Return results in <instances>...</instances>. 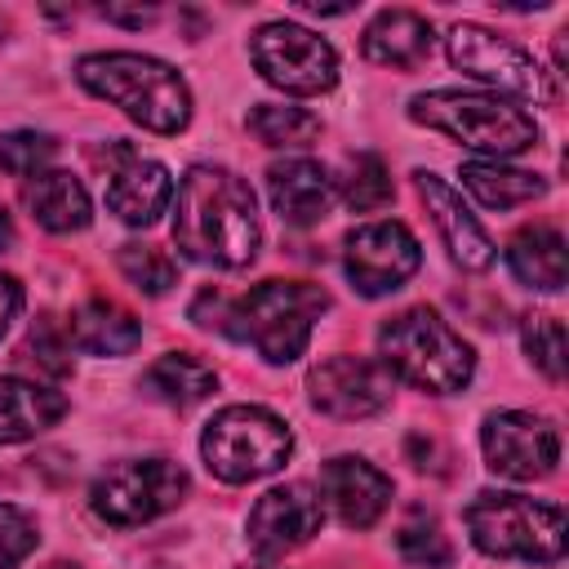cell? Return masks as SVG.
<instances>
[{
    "instance_id": "obj_1",
    "label": "cell",
    "mask_w": 569,
    "mask_h": 569,
    "mask_svg": "<svg viewBox=\"0 0 569 569\" xmlns=\"http://www.w3.org/2000/svg\"><path fill=\"white\" fill-rule=\"evenodd\" d=\"M262 227H258V200L253 187L222 169V164H196L178 182V209H173V244L182 258L204 267H249L258 253Z\"/></svg>"
},
{
    "instance_id": "obj_2",
    "label": "cell",
    "mask_w": 569,
    "mask_h": 569,
    "mask_svg": "<svg viewBox=\"0 0 569 569\" xmlns=\"http://www.w3.org/2000/svg\"><path fill=\"white\" fill-rule=\"evenodd\" d=\"M76 80L93 93L116 102L129 120H138L151 133H182L191 120V89L187 80L147 53H84L76 62Z\"/></svg>"
},
{
    "instance_id": "obj_3",
    "label": "cell",
    "mask_w": 569,
    "mask_h": 569,
    "mask_svg": "<svg viewBox=\"0 0 569 569\" xmlns=\"http://www.w3.org/2000/svg\"><path fill=\"white\" fill-rule=\"evenodd\" d=\"M378 351L391 378L431 396H453L476 373V351L431 307H409L391 316L378 329Z\"/></svg>"
},
{
    "instance_id": "obj_4",
    "label": "cell",
    "mask_w": 569,
    "mask_h": 569,
    "mask_svg": "<svg viewBox=\"0 0 569 569\" xmlns=\"http://www.w3.org/2000/svg\"><path fill=\"white\" fill-rule=\"evenodd\" d=\"M329 311V293L307 280H262L244 298H231L227 338L249 342L267 365H289L307 351L316 320Z\"/></svg>"
},
{
    "instance_id": "obj_5",
    "label": "cell",
    "mask_w": 569,
    "mask_h": 569,
    "mask_svg": "<svg viewBox=\"0 0 569 569\" xmlns=\"http://www.w3.org/2000/svg\"><path fill=\"white\" fill-rule=\"evenodd\" d=\"M467 533L485 556L556 565L565 556V507L525 493H476L467 507Z\"/></svg>"
},
{
    "instance_id": "obj_6",
    "label": "cell",
    "mask_w": 569,
    "mask_h": 569,
    "mask_svg": "<svg viewBox=\"0 0 569 569\" xmlns=\"http://www.w3.org/2000/svg\"><path fill=\"white\" fill-rule=\"evenodd\" d=\"M409 120L449 133L453 142L485 151L493 160L502 156H520L538 142V124L533 116H525L520 107L489 98V93H462V89H431L418 93L409 102Z\"/></svg>"
},
{
    "instance_id": "obj_7",
    "label": "cell",
    "mask_w": 569,
    "mask_h": 569,
    "mask_svg": "<svg viewBox=\"0 0 569 569\" xmlns=\"http://www.w3.org/2000/svg\"><path fill=\"white\" fill-rule=\"evenodd\" d=\"M204 467L227 485H249L258 476H271L293 453V431L284 418H276L262 405H227L209 418L200 436Z\"/></svg>"
},
{
    "instance_id": "obj_8",
    "label": "cell",
    "mask_w": 569,
    "mask_h": 569,
    "mask_svg": "<svg viewBox=\"0 0 569 569\" xmlns=\"http://www.w3.org/2000/svg\"><path fill=\"white\" fill-rule=\"evenodd\" d=\"M187 489H191V480L178 462H169V458H129V462L107 467L93 480L89 502L107 525L129 529V525H147V520L173 511L187 498Z\"/></svg>"
},
{
    "instance_id": "obj_9",
    "label": "cell",
    "mask_w": 569,
    "mask_h": 569,
    "mask_svg": "<svg viewBox=\"0 0 569 569\" xmlns=\"http://www.w3.org/2000/svg\"><path fill=\"white\" fill-rule=\"evenodd\" d=\"M445 49H449V62L480 84H493V89L516 93L525 102H556L560 98V89L551 84V71H542L533 53H525L507 36H493L480 22H458L449 31Z\"/></svg>"
},
{
    "instance_id": "obj_10",
    "label": "cell",
    "mask_w": 569,
    "mask_h": 569,
    "mask_svg": "<svg viewBox=\"0 0 569 569\" xmlns=\"http://www.w3.org/2000/svg\"><path fill=\"white\" fill-rule=\"evenodd\" d=\"M249 58L258 67V76L284 93L311 98V93H329L338 84V53L329 40H320L316 31L298 27V22H267L253 31L249 40Z\"/></svg>"
},
{
    "instance_id": "obj_11",
    "label": "cell",
    "mask_w": 569,
    "mask_h": 569,
    "mask_svg": "<svg viewBox=\"0 0 569 569\" xmlns=\"http://www.w3.org/2000/svg\"><path fill=\"white\" fill-rule=\"evenodd\" d=\"M480 449H485L489 471L507 476V480H542L560 462L556 427L547 418L520 413V409L489 413L485 427H480Z\"/></svg>"
},
{
    "instance_id": "obj_12",
    "label": "cell",
    "mask_w": 569,
    "mask_h": 569,
    "mask_svg": "<svg viewBox=\"0 0 569 569\" xmlns=\"http://www.w3.org/2000/svg\"><path fill=\"white\" fill-rule=\"evenodd\" d=\"M325 525V498L316 485L307 480H293V485H276L267 489L253 511H249V525H244V538H249V551L262 556V560H276L302 542H311Z\"/></svg>"
},
{
    "instance_id": "obj_13",
    "label": "cell",
    "mask_w": 569,
    "mask_h": 569,
    "mask_svg": "<svg viewBox=\"0 0 569 569\" xmlns=\"http://www.w3.org/2000/svg\"><path fill=\"white\" fill-rule=\"evenodd\" d=\"M418 262H422V249L405 222H365L347 236V253H342V267L356 293L365 298H382L400 289L418 271Z\"/></svg>"
},
{
    "instance_id": "obj_14",
    "label": "cell",
    "mask_w": 569,
    "mask_h": 569,
    "mask_svg": "<svg viewBox=\"0 0 569 569\" xmlns=\"http://www.w3.org/2000/svg\"><path fill=\"white\" fill-rule=\"evenodd\" d=\"M391 387H396V378L387 373V365L369 360V356H329V360L311 365V373H307L311 405L329 418H342V422H356V418L387 409Z\"/></svg>"
},
{
    "instance_id": "obj_15",
    "label": "cell",
    "mask_w": 569,
    "mask_h": 569,
    "mask_svg": "<svg viewBox=\"0 0 569 569\" xmlns=\"http://www.w3.org/2000/svg\"><path fill=\"white\" fill-rule=\"evenodd\" d=\"M173 200V178L160 160L138 156L129 142H116V169H107V209L129 227H151Z\"/></svg>"
},
{
    "instance_id": "obj_16",
    "label": "cell",
    "mask_w": 569,
    "mask_h": 569,
    "mask_svg": "<svg viewBox=\"0 0 569 569\" xmlns=\"http://www.w3.org/2000/svg\"><path fill=\"white\" fill-rule=\"evenodd\" d=\"M413 187H418V196H422V204H427V213H431V222H436V231H440L449 258H453L462 271H485V267H493V240H489V231L476 222V213L462 204V196H458L440 173H431V169H418V173H413Z\"/></svg>"
},
{
    "instance_id": "obj_17",
    "label": "cell",
    "mask_w": 569,
    "mask_h": 569,
    "mask_svg": "<svg viewBox=\"0 0 569 569\" xmlns=\"http://www.w3.org/2000/svg\"><path fill=\"white\" fill-rule=\"evenodd\" d=\"M320 498H329L347 529H369L391 502V476H382L365 458L342 453L320 467Z\"/></svg>"
},
{
    "instance_id": "obj_18",
    "label": "cell",
    "mask_w": 569,
    "mask_h": 569,
    "mask_svg": "<svg viewBox=\"0 0 569 569\" xmlns=\"http://www.w3.org/2000/svg\"><path fill=\"white\" fill-rule=\"evenodd\" d=\"M267 196H271V209L289 227H311L333 204V178L325 173V164L293 156L267 169Z\"/></svg>"
},
{
    "instance_id": "obj_19",
    "label": "cell",
    "mask_w": 569,
    "mask_h": 569,
    "mask_svg": "<svg viewBox=\"0 0 569 569\" xmlns=\"http://www.w3.org/2000/svg\"><path fill=\"white\" fill-rule=\"evenodd\" d=\"M431 22L413 9H382L365 36H360V53L378 67H396V71H409L418 67L427 53H431Z\"/></svg>"
},
{
    "instance_id": "obj_20",
    "label": "cell",
    "mask_w": 569,
    "mask_h": 569,
    "mask_svg": "<svg viewBox=\"0 0 569 569\" xmlns=\"http://www.w3.org/2000/svg\"><path fill=\"white\" fill-rule=\"evenodd\" d=\"M22 204H27V213H31L44 231H53V236L89 227V191H84V182H80L76 173H67V169H49V173L27 178Z\"/></svg>"
},
{
    "instance_id": "obj_21",
    "label": "cell",
    "mask_w": 569,
    "mask_h": 569,
    "mask_svg": "<svg viewBox=\"0 0 569 569\" xmlns=\"http://www.w3.org/2000/svg\"><path fill=\"white\" fill-rule=\"evenodd\" d=\"M67 342L71 347H80V351H89V356H129L138 342H142V325L124 311V307H116V302H102V298H93V302H80L71 316H67Z\"/></svg>"
},
{
    "instance_id": "obj_22",
    "label": "cell",
    "mask_w": 569,
    "mask_h": 569,
    "mask_svg": "<svg viewBox=\"0 0 569 569\" xmlns=\"http://www.w3.org/2000/svg\"><path fill=\"white\" fill-rule=\"evenodd\" d=\"M67 413V396L27 378H0V445L40 436Z\"/></svg>"
},
{
    "instance_id": "obj_23",
    "label": "cell",
    "mask_w": 569,
    "mask_h": 569,
    "mask_svg": "<svg viewBox=\"0 0 569 569\" xmlns=\"http://www.w3.org/2000/svg\"><path fill=\"white\" fill-rule=\"evenodd\" d=\"M142 391L169 409H191L218 391V373L204 360H196L191 351H164L142 373Z\"/></svg>"
},
{
    "instance_id": "obj_24",
    "label": "cell",
    "mask_w": 569,
    "mask_h": 569,
    "mask_svg": "<svg viewBox=\"0 0 569 569\" xmlns=\"http://www.w3.org/2000/svg\"><path fill=\"white\" fill-rule=\"evenodd\" d=\"M507 267L520 284L556 293L565 284V236L556 227H525L507 244Z\"/></svg>"
},
{
    "instance_id": "obj_25",
    "label": "cell",
    "mask_w": 569,
    "mask_h": 569,
    "mask_svg": "<svg viewBox=\"0 0 569 569\" xmlns=\"http://www.w3.org/2000/svg\"><path fill=\"white\" fill-rule=\"evenodd\" d=\"M462 187L485 204V209H516L529 200L547 196V178L529 169H507L498 160H467L462 164Z\"/></svg>"
},
{
    "instance_id": "obj_26",
    "label": "cell",
    "mask_w": 569,
    "mask_h": 569,
    "mask_svg": "<svg viewBox=\"0 0 569 569\" xmlns=\"http://www.w3.org/2000/svg\"><path fill=\"white\" fill-rule=\"evenodd\" d=\"M244 124L262 147H307L320 138V116L289 102H258Z\"/></svg>"
},
{
    "instance_id": "obj_27",
    "label": "cell",
    "mask_w": 569,
    "mask_h": 569,
    "mask_svg": "<svg viewBox=\"0 0 569 569\" xmlns=\"http://www.w3.org/2000/svg\"><path fill=\"white\" fill-rule=\"evenodd\" d=\"M116 262H120L124 280H129L138 293H147V298H160V293H169V289L178 284V262H173L164 249H156V244L129 240V244L116 249Z\"/></svg>"
},
{
    "instance_id": "obj_28",
    "label": "cell",
    "mask_w": 569,
    "mask_h": 569,
    "mask_svg": "<svg viewBox=\"0 0 569 569\" xmlns=\"http://www.w3.org/2000/svg\"><path fill=\"white\" fill-rule=\"evenodd\" d=\"M396 551H400L409 565H427V569H440V565L453 560V547H449L440 520H436L431 511H422V507H413V511L400 520V529H396Z\"/></svg>"
},
{
    "instance_id": "obj_29",
    "label": "cell",
    "mask_w": 569,
    "mask_h": 569,
    "mask_svg": "<svg viewBox=\"0 0 569 569\" xmlns=\"http://www.w3.org/2000/svg\"><path fill=\"white\" fill-rule=\"evenodd\" d=\"M391 173H387V164L378 160V156H356L351 164H347V178H342V200H347V209L351 213H373V209H382V204H391Z\"/></svg>"
},
{
    "instance_id": "obj_30",
    "label": "cell",
    "mask_w": 569,
    "mask_h": 569,
    "mask_svg": "<svg viewBox=\"0 0 569 569\" xmlns=\"http://www.w3.org/2000/svg\"><path fill=\"white\" fill-rule=\"evenodd\" d=\"M520 338H525L533 369H542L551 382H560L565 378V325L551 311H529L520 325Z\"/></svg>"
},
{
    "instance_id": "obj_31",
    "label": "cell",
    "mask_w": 569,
    "mask_h": 569,
    "mask_svg": "<svg viewBox=\"0 0 569 569\" xmlns=\"http://www.w3.org/2000/svg\"><path fill=\"white\" fill-rule=\"evenodd\" d=\"M53 151H58L53 133H36V129L0 133V169L13 178H36L53 160Z\"/></svg>"
},
{
    "instance_id": "obj_32",
    "label": "cell",
    "mask_w": 569,
    "mask_h": 569,
    "mask_svg": "<svg viewBox=\"0 0 569 569\" xmlns=\"http://www.w3.org/2000/svg\"><path fill=\"white\" fill-rule=\"evenodd\" d=\"M36 542H40V533H36L31 516L0 502V569H18L36 551Z\"/></svg>"
},
{
    "instance_id": "obj_33",
    "label": "cell",
    "mask_w": 569,
    "mask_h": 569,
    "mask_svg": "<svg viewBox=\"0 0 569 569\" xmlns=\"http://www.w3.org/2000/svg\"><path fill=\"white\" fill-rule=\"evenodd\" d=\"M31 347H36V356H40V365H44L49 373H67V369H71V360H62V356L71 351V342H67V338L53 342V338H49V320H40V325L31 329Z\"/></svg>"
},
{
    "instance_id": "obj_34",
    "label": "cell",
    "mask_w": 569,
    "mask_h": 569,
    "mask_svg": "<svg viewBox=\"0 0 569 569\" xmlns=\"http://www.w3.org/2000/svg\"><path fill=\"white\" fill-rule=\"evenodd\" d=\"M18 311H22V284L0 271V338H4V329L13 325Z\"/></svg>"
},
{
    "instance_id": "obj_35",
    "label": "cell",
    "mask_w": 569,
    "mask_h": 569,
    "mask_svg": "<svg viewBox=\"0 0 569 569\" xmlns=\"http://www.w3.org/2000/svg\"><path fill=\"white\" fill-rule=\"evenodd\" d=\"M98 13L107 18V22H124V27H142V22H151L156 18V9L147 4V9H120V4H98Z\"/></svg>"
},
{
    "instance_id": "obj_36",
    "label": "cell",
    "mask_w": 569,
    "mask_h": 569,
    "mask_svg": "<svg viewBox=\"0 0 569 569\" xmlns=\"http://www.w3.org/2000/svg\"><path fill=\"white\" fill-rule=\"evenodd\" d=\"M13 240V222H9V213H4V204H0V249Z\"/></svg>"
},
{
    "instance_id": "obj_37",
    "label": "cell",
    "mask_w": 569,
    "mask_h": 569,
    "mask_svg": "<svg viewBox=\"0 0 569 569\" xmlns=\"http://www.w3.org/2000/svg\"><path fill=\"white\" fill-rule=\"evenodd\" d=\"M0 31H4V22H0Z\"/></svg>"
}]
</instances>
